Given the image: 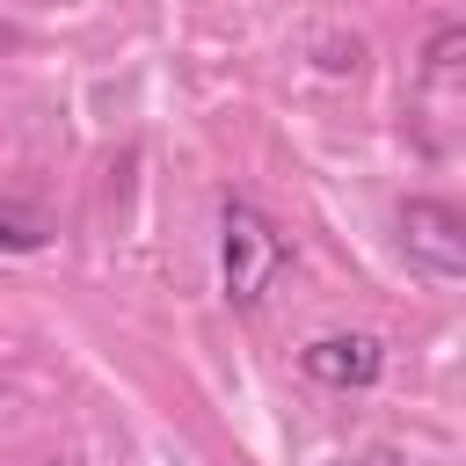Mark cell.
I'll return each mask as SVG.
<instances>
[{"instance_id":"obj_1","label":"cell","mask_w":466,"mask_h":466,"mask_svg":"<svg viewBox=\"0 0 466 466\" xmlns=\"http://www.w3.org/2000/svg\"><path fill=\"white\" fill-rule=\"evenodd\" d=\"M284 269H291L284 226H277L262 204L226 197V211H218V277H226V299H233V306H262V291H269Z\"/></svg>"},{"instance_id":"obj_2","label":"cell","mask_w":466,"mask_h":466,"mask_svg":"<svg viewBox=\"0 0 466 466\" xmlns=\"http://www.w3.org/2000/svg\"><path fill=\"white\" fill-rule=\"evenodd\" d=\"M400 248H408V262H415L422 277H437V284H459V277H466V218H459L451 204H437V197L400 204Z\"/></svg>"},{"instance_id":"obj_3","label":"cell","mask_w":466,"mask_h":466,"mask_svg":"<svg viewBox=\"0 0 466 466\" xmlns=\"http://www.w3.org/2000/svg\"><path fill=\"white\" fill-rule=\"evenodd\" d=\"M299 371H306L313 386L357 393V386H371V379L386 371V350H379V335H313V342L299 350Z\"/></svg>"},{"instance_id":"obj_4","label":"cell","mask_w":466,"mask_h":466,"mask_svg":"<svg viewBox=\"0 0 466 466\" xmlns=\"http://www.w3.org/2000/svg\"><path fill=\"white\" fill-rule=\"evenodd\" d=\"M51 240V218L22 197H0V255H36Z\"/></svg>"},{"instance_id":"obj_5","label":"cell","mask_w":466,"mask_h":466,"mask_svg":"<svg viewBox=\"0 0 466 466\" xmlns=\"http://www.w3.org/2000/svg\"><path fill=\"white\" fill-rule=\"evenodd\" d=\"M459 44H466V29H459V22H444V29L430 36V73H451V66H459Z\"/></svg>"},{"instance_id":"obj_6","label":"cell","mask_w":466,"mask_h":466,"mask_svg":"<svg viewBox=\"0 0 466 466\" xmlns=\"http://www.w3.org/2000/svg\"><path fill=\"white\" fill-rule=\"evenodd\" d=\"M328 466H400V451H386V444H371V451H350V459H328Z\"/></svg>"}]
</instances>
